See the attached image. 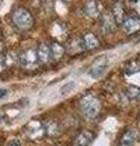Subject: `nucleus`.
<instances>
[{
    "mask_svg": "<svg viewBox=\"0 0 140 146\" xmlns=\"http://www.w3.org/2000/svg\"><path fill=\"white\" fill-rule=\"evenodd\" d=\"M79 107L82 113L87 118H95L100 112L101 104L98 96H95L94 94H87L80 99Z\"/></svg>",
    "mask_w": 140,
    "mask_h": 146,
    "instance_id": "obj_1",
    "label": "nucleus"
},
{
    "mask_svg": "<svg viewBox=\"0 0 140 146\" xmlns=\"http://www.w3.org/2000/svg\"><path fill=\"white\" fill-rule=\"evenodd\" d=\"M12 20L13 23L21 29H29L34 22L32 13L28 10H26V9H17V10H15L12 15Z\"/></svg>",
    "mask_w": 140,
    "mask_h": 146,
    "instance_id": "obj_2",
    "label": "nucleus"
},
{
    "mask_svg": "<svg viewBox=\"0 0 140 146\" xmlns=\"http://www.w3.org/2000/svg\"><path fill=\"white\" fill-rule=\"evenodd\" d=\"M26 134L28 135V138H31L32 140L40 139L43 135H45L43 124L38 121H31L26 127Z\"/></svg>",
    "mask_w": 140,
    "mask_h": 146,
    "instance_id": "obj_3",
    "label": "nucleus"
},
{
    "mask_svg": "<svg viewBox=\"0 0 140 146\" xmlns=\"http://www.w3.org/2000/svg\"><path fill=\"white\" fill-rule=\"evenodd\" d=\"M123 32L127 34H133L140 29V17L139 16H130L127 17L122 22Z\"/></svg>",
    "mask_w": 140,
    "mask_h": 146,
    "instance_id": "obj_4",
    "label": "nucleus"
},
{
    "mask_svg": "<svg viewBox=\"0 0 140 146\" xmlns=\"http://www.w3.org/2000/svg\"><path fill=\"white\" fill-rule=\"evenodd\" d=\"M37 61H38V55L37 51L33 49H29V50H26L20 56V63L23 67L27 68H31L37 65Z\"/></svg>",
    "mask_w": 140,
    "mask_h": 146,
    "instance_id": "obj_5",
    "label": "nucleus"
},
{
    "mask_svg": "<svg viewBox=\"0 0 140 146\" xmlns=\"http://www.w3.org/2000/svg\"><path fill=\"white\" fill-rule=\"evenodd\" d=\"M116 21L115 18L112 17V13L111 11H105L102 15V18H101V29L104 33H111L116 29Z\"/></svg>",
    "mask_w": 140,
    "mask_h": 146,
    "instance_id": "obj_6",
    "label": "nucleus"
},
{
    "mask_svg": "<svg viewBox=\"0 0 140 146\" xmlns=\"http://www.w3.org/2000/svg\"><path fill=\"white\" fill-rule=\"evenodd\" d=\"M111 13H112V17L115 18L116 23L119 25L122 23L125 18H127V13H125V9H124V4L121 3V1H117L112 5L111 9Z\"/></svg>",
    "mask_w": 140,
    "mask_h": 146,
    "instance_id": "obj_7",
    "label": "nucleus"
},
{
    "mask_svg": "<svg viewBox=\"0 0 140 146\" xmlns=\"http://www.w3.org/2000/svg\"><path fill=\"white\" fill-rule=\"evenodd\" d=\"M82 45L83 48L93 50V49H98L100 46V40L94 33H85L82 38Z\"/></svg>",
    "mask_w": 140,
    "mask_h": 146,
    "instance_id": "obj_8",
    "label": "nucleus"
},
{
    "mask_svg": "<svg viewBox=\"0 0 140 146\" xmlns=\"http://www.w3.org/2000/svg\"><path fill=\"white\" fill-rule=\"evenodd\" d=\"M137 139H138L137 130L128 129L123 135L121 136V139H119V146H134Z\"/></svg>",
    "mask_w": 140,
    "mask_h": 146,
    "instance_id": "obj_9",
    "label": "nucleus"
},
{
    "mask_svg": "<svg viewBox=\"0 0 140 146\" xmlns=\"http://www.w3.org/2000/svg\"><path fill=\"white\" fill-rule=\"evenodd\" d=\"M44 133L48 136H57L60 134V124L55 119H49L43 124Z\"/></svg>",
    "mask_w": 140,
    "mask_h": 146,
    "instance_id": "obj_10",
    "label": "nucleus"
},
{
    "mask_svg": "<svg viewBox=\"0 0 140 146\" xmlns=\"http://www.w3.org/2000/svg\"><path fill=\"white\" fill-rule=\"evenodd\" d=\"M84 12L90 18H96L100 15V5L96 0H89L84 6Z\"/></svg>",
    "mask_w": 140,
    "mask_h": 146,
    "instance_id": "obj_11",
    "label": "nucleus"
},
{
    "mask_svg": "<svg viewBox=\"0 0 140 146\" xmlns=\"http://www.w3.org/2000/svg\"><path fill=\"white\" fill-rule=\"evenodd\" d=\"M93 140H94V135L89 130H84L77 136L76 145L77 146H89L93 143Z\"/></svg>",
    "mask_w": 140,
    "mask_h": 146,
    "instance_id": "obj_12",
    "label": "nucleus"
},
{
    "mask_svg": "<svg viewBox=\"0 0 140 146\" xmlns=\"http://www.w3.org/2000/svg\"><path fill=\"white\" fill-rule=\"evenodd\" d=\"M49 48H50V56L52 60H60V58L64 56L65 48L62 46L60 43L54 42V43H51V45Z\"/></svg>",
    "mask_w": 140,
    "mask_h": 146,
    "instance_id": "obj_13",
    "label": "nucleus"
},
{
    "mask_svg": "<svg viewBox=\"0 0 140 146\" xmlns=\"http://www.w3.org/2000/svg\"><path fill=\"white\" fill-rule=\"evenodd\" d=\"M37 55H38V60H40L42 62H49L50 61V48L46 44H40L39 48H38V51H37Z\"/></svg>",
    "mask_w": 140,
    "mask_h": 146,
    "instance_id": "obj_14",
    "label": "nucleus"
},
{
    "mask_svg": "<svg viewBox=\"0 0 140 146\" xmlns=\"http://www.w3.org/2000/svg\"><path fill=\"white\" fill-rule=\"evenodd\" d=\"M106 68H107V66L104 65V63H100V65H95L94 67H92L89 70L88 74H89V77H92V78L98 79V78H100L104 73H105Z\"/></svg>",
    "mask_w": 140,
    "mask_h": 146,
    "instance_id": "obj_15",
    "label": "nucleus"
},
{
    "mask_svg": "<svg viewBox=\"0 0 140 146\" xmlns=\"http://www.w3.org/2000/svg\"><path fill=\"white\" fill-rule=\"evenodd\" d=\"M139 94H140V89L137 85H130L127 88V95L129 99H138Z\"/></svg>",
    "mask_w": 140,
    "mask_h": 146,
    "instance_id": "obj_16",
    "label": "nucleus"
},
{
    "mask_svg": "<svg viewBox=\"0 0 140 146\" xmlns=\"http://www.w3.org/2000/svg\"><path fill=\"white\" fill-rule=\"evenodd\" d=\"M76 86V84H74V82H71V83H68V84H66L64 88L61 89V94H68L70 91L73 89Z\"/></svg>",
    "mask_w": 140,
    "mask_h": 146,
    "instance_id": "obj_17",
    "label": "nucleus"
},
{
    "mask_svg": "<svg viewBox=\"0 0 140 146\" xmlns=\"http://www.w3.org/2000/svg\"><path fill=\"white\" fill-rule=\"evenodd\" d=\"M132 7H133V10L140 16V0H133L132 1Z\"/></svg>",
    "mask_w": 140,
    "mask_h": 146,
    "instance_id": "obj_18",
    "label": "nucleus"
},
{
    "mask_svg": "<svg viewBox=\"0 0 140 146\" xmlns=\"http://www.w3.org/2000/svg\"><path fill=\"white\" fill-rule=\"evenodd\" d=\"M6 146H22L21 141L17 140V139H13V140H10L9 143L6 144Z\"/></svg>",
    "mask_w": 140,
    "mask_h": 146,
    "instance_id": "obj_19",
    "label": "nucleus"
},
{
    "mask_svg": "<svg viewBox=\"0 0 140 146\" xmlns=\"http://www.w3.org/2000/svg\"><path fill=\"white\" fill-rule=\"evenodd\" d=\"M6 95H7V90L6 89H0V99L6 96Z\"/></svg>",
    "mask_w": 140,
    "mask_h": 146,
    "instance_id": "obj_20",
    "label": "nucleus"
},
{
    "mask_svg": "<svg viewBox=\"0 0 140 146\" xmlns=\"http://www.w3.org/2000/svg\"><path fill=\"white\" fill-rule=\"evenodd\" d=\"M3 70H4V62H3L1 60H0V73L3 72Z\"/></svg>",
    "mask_w": 140,
    "mask_h": 146,
    "instance_id": "obj_21",
    "label": "nucleus"
},
{
    "mask_svg": "<svg viewBox=\"0 0 140 146\" xmlns=\"http://www.w3.org/2000/svg\"><path fill=\"white\" fill-rule=\"evenodd\" d=\"M3 121H4V116H3V115H0V123H1Z\"/></svg>",
    "mask_w": 140,
    "mask_h": 146,
    "instance_id": "obj_22",
    "label": "nucleus"
},
{
    "mask_svg": "<svg viewBox=\"0 0 140 146\" xmlns=\"http://www.w3.org/2000/svg\"><path fill=\"white\" fill-rule=\"evenodd\" d=\"M138 99H139V100H140V94H139V96H138Z\"/></svg>",
    "mask_w": 140,
    "mask_h": 146,
    "instance_id": "obj_23",
    "label": "nucleus"
},
{
    "mask_svg": "<svg viewBox=\"0 0 140 146\" xmlns=\"http://www.w3.org/2000/svg\"><path fill=\"white\" fill-rule=\"evenodd\" d=\"M0 5H1V0H0Z\"/></svg>",
    "mask_w": 140,
    "mask_h": 146,
    "instance_id": "obj_24",
    "label": "nucleus"
}]
</instances>
